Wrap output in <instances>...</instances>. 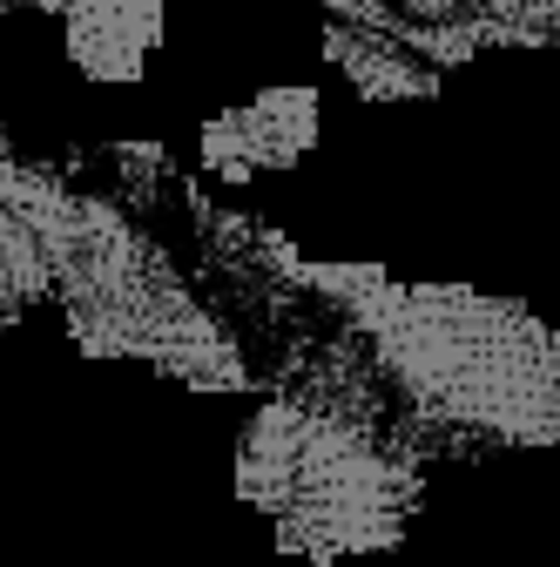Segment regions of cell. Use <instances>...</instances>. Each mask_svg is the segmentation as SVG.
Masks as SVG:
<instances>
[{
  "label": "cell",
  "instance_id": "6da1fadb",
  "mask_svg": "<svg viewBox=\"0 0 560 567\" xmlns=\"http://www.w3.org/2000/svg\"><path fill=\"white\" fill-rule=\"evenodd\" d=\"M352 311L378 372L446 425L507 446H553L560 433V338L520 298L473 284H392L372 264H291Z\"/></svg>",
  "mask_w": 560,
  "mask_h": 567
},
{
  "label": "cell",
  "instance_id": "7a4b0ae2",
  "mask_svg": "<svg viewBox=\"0 0 560 567\" xmlns=\"http://www.w3.org/2000/svg\"><path fill=\"white\" fill-rule=\"evenodd\" d=\"M237 493L270 520L284 554L331 567L398 547L426 501V480L365 405L331 392H277L237 440Z\"/></svg>",
  "mask_w": 560,
  "mask_h": 567
},
{
  "label": "cell",
  "instance_id": "3957f363",
  "mask_svg": "<svg viewBox=\"0 0 560 567\" xmlns=\"http://www.w3.org/2000/svg\"><path fill=\"white\" fill-rule=\"evenodd\" d=\"M54 298L89 359H143L183 385H250L237 338L203 311L176 264L102 196H82L75 209Z\"/></svg>",
  "mask_w": 560,
  "mask_h": 567
},
{
  "label": "cell",
  "instance_id": "52a82bcc",
  "mask_svg": "<svg viewBox=\"0 0 560 567\" xmlns=\"http://www.w3.org/2000/svg\"><path fill=\"white\" fill-rule=\"evenodd\" d=\"M324 54H331V68H344V82H352L365 102H426V95H439V68H426L392 34L331 21L324 28Z\"/></svg>",
  "mask_w": 560,
  "mask_h": 567
},
{
  "label": "cell",
  "instance_id": "5b68a950",
  "mask_svg": "<svg viewBox=\"0 0 560 567\" xmlns=\"http://www.w3.org/2000/svg\"><path fill=\"white\" fill-rule=\"evenodd\" d=\"M318 142V89H263L243 109L203 122V169L224 183H250L270 169H298Z\"/></svg>",
  "mask_w": 560,
  "mask_h": 567
},
{
  "label": "cell",
  "instance_id": "ba28073f",
  "mask_svg": "<svg viewBox=\"0 0 560 567\" xmlns=\"http://www.w3.org/2000/svg\"><path fill=\"white\" fill-rule=\"evenodd\" d=\"M324 8H331L338 21H352V28H372V34H398V28H405L385 0H324Z\"/></svg>",
  "mask_w": 560,
  "mask_h": 567
},
{
  "label": "cell",
  "instance_id": "9c48e42d",
  "mask_svg": "<svg viewBox=\"0 0 560 567\" xmlns=\"http://www.w3.org/2000/svg\"><path fill=\"white\" fill-rule=\"evenodd\" d=\"M398 21H418V28H439V21H473L466 0H385Z\"/></svg>",
  "mask_w": 560,
  "mask_h": 567
},
{
  "label": "cell",
  "instance_id": "8992f818",
  "mask_svg": "<svg viewBox=\"0 0 560 567\" xmlns=\"http://www.w3.org/2000/svg\"><path fill=\"white\" fill-rule=\"evenodd\" d=\"M41 14L61 21L68 61L89 82H135L143 61L163 41V8L169 0H34Z\"/></svg>",
  "mask_w": 560,
  "mask_h": 567
},
{
  "label": "cell",
  "instance_id": "277c9868",
  "mask_svg": "<svg viewBox=\"0 0 560 567\" xmlns=\"http://www.w3.org/2000/svg\"><path fill=\"white\" fill-rule=\"evenodd\" d=\"M75 209H82L75 189L54 183L34 163H21L0 142V311L8 318L54 298L68 237H75Z\"/></svg>",
  "mask_w": 560,
  "mask_h": 567
},
{
  "label": "cell",
  "instance_id": "30bf717a",
  "mask_svg": "<svg viewBox=\"0 0 560 567\" xmlns=\"http://www.w3.org/2000/svg\"><path fill=\"white\" fill-rule=\"evenodd\" d=\"M540 8H553V14H560V0H540Z\"/></svg>",
  "mask_w": 560,
  "mask_h": 567
}]
</instances>
